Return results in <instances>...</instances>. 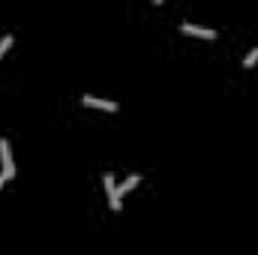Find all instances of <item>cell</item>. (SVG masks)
Segmentation results:
<instances>
[{"mask_svg": "<svg viewBox=\"0 0 258 255\" xmlns=\"http://www.w3.org/2000/svg\"><path fill=\"white\" fill-rule=\"evenodd\" d=\"M138 180H141L138 174H129V177H126V183H123V186H117V192H120V195H126L129 189H135V186H138Z\"/></svg>", "mask_w": 258, "mask_h": 255, "instance_id": "5b68a950", "label": "cell"}, {"mask_svg": "<svg viewBox=\"0 0 258 255\" xmlns=\"http://www.w3.org/2000/svg\"><path fill=\"white\" fill-rule=\"evenodd\" d=\"M9 48H12V33H6V36L0 39V57H3V54H6Z\"/></svg>", "mask_w": 258, "mask_h": 255, "instance_id": "8992f818", "label": "cell"}, {"mask_svg": "<svg viewBox=\"0 0 258 255\" xmlns=\"http://www.w3.org/2000/svg\"><path fill=\"white\" fill-rule=\"evenodd\" d=\"M0 162H3V177H6V180H12V177H15V162H12L9 138H0Z\"/></svg>", "mask_w": 258, "mask_h": 255, "instance_id": "6da1fadb", "label": "cell"}, {"mask_svg": "<svg viewBox=\"0 0 258 255\" xmlns=\"http://www.w3.org/2000/svg\"><path fill=\"white\" fill-rule=\"evenodd\" d=\"M81 102H84V105H90V108H102V111H117V102H114V99H99V96H81Z\"/></svg>", "mask_w": 258, "mask_h": 255, "instance_id": "3957f363", "label": "cell"}, {"mask_svg": "<svg viewBox=\"0 0 258 255\" xmlns=\"http://www.w3.org/2000/svg\"><path fill=\"white\" fill-rule=\"evenodd\" d=\"M3 183H6V177H3V174H0V189H3Z\"/></svg>", "mask_w": 258, "mask_h": 255, "instance_id": "ba28073f", "label": "cell"}, {"mask_svg": "<svg viewBox=\"0 0 258 255\" xmlns=\"http://www.w3.org/2000/svg\"><path fill=\"white\" fill-rule=\"evenodd\" d=\"M102 183H105V192H108V204H111V210H120V192H117V186H114V177L105 174Z\"/></svg>", "mask_w": 258, "mask_h": 255, "instance_id": "7a4b0ae2", "label": "cell"}, {"mask_svg": "<svg viewBox=\"0 0 258 255\" xmlns=\"http://www.w3.org/2000/svg\"><path fill=\"white\" fill-rule=\"evenodd\" d=\"M255 63H258V45L246 54V57H243V66H255Z\"/></svg>", "mask_w": 258, "mask_h": 255, "instance_id": "52a82bcc", "label": "cell"}, {"mask_svg": "<svg viewBox=\"0 0 258 255\" xmlns=\"http://www.w3.org/2000/svg\"><path fill=\"white\" fill-rule=\"evenodd\" d=\"M180 30H183V33H189V36H204V39H216V30H210V27H198V24H189V21H183V24H180Z\"/></svg>", "mask_w": 258, "mask_h": 255, "instance_id": "277c9868", "label": "cell"}]
</instances>
